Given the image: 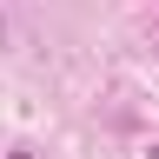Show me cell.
Instances as JSON below:
<instances>
[{
  "label": "cell",
  "instance_id": "cell-1",
  "mask_svg": "<svg viewBox=\"0 0 159 159\" xmlns=\"http://www.w3.org/2000/svg\"><path fill=\"white\" fill-rule=\"evenodd\" d=\"M0 40H7V20H0Z\"/></svg>",
  "mask_w": 159,
  "mask_h": 159
},
{
  "label": "cell",
  "instance_id": "cell-2",
  "mask_svg": "<svg viewBox=\"0 0 159 159\" xmlns=\"http://www.w3.org/2000/svg\"><path fill=\"white\" fill-rule=\"evenodd\" d=\"M152 159H159V146H152Z\"/></svg>",
  "mask_w": 159,
  "mask_h": 159
}]
</instances>
